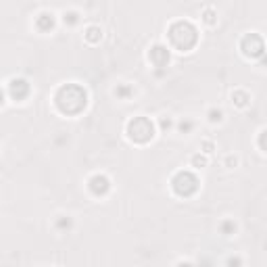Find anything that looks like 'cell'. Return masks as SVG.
Returning <instances> with one entry per match:
<instances>
[{"instance_id": "cell-1", "label": "cell", "mask_w": 267, "mask_h": 267, "mask_svg": "<svg viewBox=\"0 0 267 267\" xmlns=\"http://www.w3.org/2000/svg\"><path fill=\"white\" fill-rule=\"evenodd\" d=\"M54 109L65 117H77L88 109V90L75 82H69L56 88L54 92Z\"/></svg>"}, {"instance_id": "cell-2", "label": "cell", "mask_w": 267, "mask_h": 267, "mask_svg": "<svg viewBox=\"0 0 267 267\" xmlns=\"http://www.w3.org/2000/svg\"><path fill=\"white\" fill-rule=\"evenodd\" d=\"M201 36L199 29L192 21L188 19H178L169 23L167 27V42H169V50H178V52H190L196 44H199Z\"/></svg>"}, {"instance_id": "cell-3", "label": "cell", "mask_w": 267, "mask_h": 267, "mask_svg": "<svg viewBox=\"0 0 267 267\" xmlns=\"http://www.w3.org/2000/svg\"><path fill=\"white\" fill-rule=\"evenodd\" d=\"M157 134V125L150 117H144V115H136L130 121L125 123V136L127 140L134 144H148L153 142V138Z\"/></svg>"}, {"instance_id": "cell-4", "label": "cell", "mask_w": 267, "mask_h": 267, "mask_svg": "<svg viewBox=\"0 0 267 267\" xmlns=\"http://www.w3.org/2000/svg\"><path fill=\"white\" fill-rule=\"evenodd\" d=\"M169 186H171V192L178 199H192L201 188V180L192 169H180L171 176Z\"/></svg>"}, {"instance_id": "cell-5", "label": "cell", "mask_w": 267, "mask_h": 267, "mask_svg": "<svg viewBox=\"0 0 267 267\" xmlns=\"http://www.w3.org/2000/svg\"><path fill=\"white\" fill-rule=\"evenodd\" d=\"M238 48L242 52V56H247L251 61H257V59H263L265 54V42L259 33H245L238 42Z\"/></svg>"}, {"instance_id": "cell-6", "label": "cell", "mask_w": 267, "mask_h": 267, "mask_svg": "<svg viewBox=\"0 0 267 267\" xmlns=\"http://www.w3.org/2000/svg\"><path fill=\"white\" fill-rule=\"evenodd\" d=\"M6 96L13 102H25L31 96V84L25 77H10L6 84Z\"/></svg>"}, {"instance_id": "cell-7", "label": "cell", "mask_w": 267, "mask_h": 267, "mask_svg": "<svg viewBox=\"0 0 267 267\" xmlns=\"http://www.w3.org/2000/svg\"><path fill=\"white\" fill-rule=\"evenodd\" d=\"M146 59L148 63L153 65L157 71H167V67L171 63V50H169V46L167 44H153L148 48V54H146Z\"/></svg>"}, {"instance_id": "cell-8", "label": "cell", "mask_w": 267, "mask_h": 267, "mask_svg": "<svg viewBox=\"0 0 267 267\" xmlns=\"http://www.w3.org/2000/svg\"><path fill=\"white\" fill-rule=\"evenodd\" d=\"M86 188L94 199H104V196L111 192L113 182H111V178L107 176V173H92V176L88 178V182H86Z\"/></svg>"}, {"instance_id": "cell-9", "label": "cell", "mask_w": 267, "mask_h": 267, "mask_svg": "<svg viewBox=\"0 0 267 267\" xmlns=\"http://www.w3.org/2000/svg\"><path fill=\"white\" fill-rule=\"evenodd\" d=\"M33 25H36V29L40 33H50L56 27V15L52 13V10H42V13L36 17V21H33Z\"/></svg>"}, {"instance_id": "cell-10", "label": "cell", "mask_w": 267, "mask_h": 267, "mask_svg": "<svg viewBox=\"0 0 267 267\" xmlns=\"http://www.w3.org/2000/svg\"><path fill=\"white\" fill-rule=\"evenodd\" d=\"M113 96L121 100V102H127V100H132L136 96V88L132 84H127V82H121L113 88Z\"/></svg>"}, {"instance_id": "cell-11", "label": "cell", "mask_w": 267, "mask_h": 267, "mask_svg": "<svg viewBox=\"0 0 267 267\" xmlns=\"http://www.w3.org/2000/svg\"><path fill=\"white\" fill-rule=\"evenodd\" d=\"M232 104H234L236 109H247L249 104H251V94L247 90H242V88H236V90H232Z\"/></svg>"}, {"instance_id": "cell-12", "label": "cell", "mask_w": 267, "mask_h": 267, "mask_svg": "<svg viewBox=\"0 0 267 267\" xmlns=\"http://www.w3.org/2000/svg\"><path fill=\"white\" fill-rule=\"evenodd\" d=\"M61 19H63V23L67 27H75V25L82 23V13L75 10V8H67V10H63V13H61Z\"/></svg>"}, {"instance_id": "cell-13", "label": "cell", "mask_w": 267, "mask_h": 267, "mask_svg": "<svg viewBox=\"0 0 267 267\" xmlns=\"http://www.w3.org/2000/svg\"><path fill=\"white\" fill-rule=\"evenodd\" d=\"M84 40H86L88 44H92V46L100 44V40H102V29H100V25H88V27L84 29Z\"/></svg>"}, {"instance_id": "cell-14", "label": "cell", "mask_w": 267, "mask_h": 267, "mask_svg": "<svg viewBox=\"0 0 267 267\" xmlns=\"http://www.w3.org/2000/svg\"><path fill=\"white\" fill-rule=\"evenodd\" d=\"M54 230L61 234H69L73 230V217L71 215H59L54 219Z\"/></svg>"}, {"instance_id": "cell-15", "label": "cell", "mask_w": 267, "mask_h": 267, "mask_svg": "<svg viewBox=\"0 0 267 267\" xmlns=\"http://www.w3.org/2000/svg\"><path fill=\"white\" fill-rule=\"evenodd\" d=\"M217 230H219V234H222V236H234L236 232H238V224L234 222V219L226 217V219H222V222H219Z\"/></svg>"}, {"instance_id": "cell-16", "label": "cell", "mask_w": 267, "mask_h": 267, "mask_svg": "<svg viewBox=\"0 0 267 267\" xmlns=\"http://www.w3.org/2000/svg\"><path fill=\"white\" fill-rule=\"evenodd\" d=\"M194 127H196V121L194 119L184 117V119L176 121V127H173V130H178V134H182V136H188V134L194 132Z\"/></svg>"}, {"instance_id": "cell-17", "label": "cell", "mask_w": 267, "mask_h": 267, "mask_svg": "<svg viewBox=\"0 0 267 267\" xmlns=\"http://www.w3.org/2000/svg\"><path fill=\"white\" fill-rule=\"evenodd\" d=\"M155 125H157V132H161V134H169L173 127H176V121H173L169 115H161V117L155 121Z\"/></svg>"}, {"instance_id": "cell-18", "label": "cell", "mask_w": 267, "mask_h": 267, "mask_svg": "<svg viewBox=\"0 0 267 267\" xmlns=\"http://www.w3.org/2000/svg\"><path fill=\"white\" fill-rule=\"evenodd\" d=\"M205 117H207V121L211 123V125H219V123L224 121L226 115H224V109H219V107H209Z\"/></svg>"}, {"instance_id": "cell-19", "label": "cell", "mask_w": 267, "mask_h": 267, "mask_svg": "<svg viewBox=\"0 0 267 267\" xmlns=\"http://www.w3.org/2000/svg\"><path fill=\"white\" fill-rule=\"evenodd\" d=\"M201 21L205 23V25H209V27L217 25V10L213 6H207L203 13H201Z\"/></svg>"}, {"instance_id": "cell-20", "label": "cell", "mask_w": 267, "mask_h": 267, "mask_svg": "<svg viewBox=\"0 0 267 267\" xmlns=\"http://www.w3.org/2000/svg\"><path fill=\"white\" fill-rule=\"evenodd\" d=\"M207 165H209L207 155H203V153H194V155L190 157V167H192V169H203V167H207Z\"/></svg>"}, {"instance_id": "cell-21", "label": "cell", "mask_w": 267, "mask_h": 267, "mask_svg": "<svg viewBox=\"0 0 267 267\" xmlns=\"http://www.w3.org/2000/svg\"><path fill=\"white\" fill-rule=\"evenodd\" d=\"M224 265L226 267H242V257H240V255H230Z\"/></svg>"}, {"instance_id": "cell-22", "label": "cell", "mask_w": 267, "mask_h": 267, "mask_svg": "<svg viewBox=\"0 0 267 267\" xmlns=\"http://www.w3.org/2000/svg\"><path fill=\"white\" fill-rule=\"evenodd\" d=\"M213 150H215L213 140H203V142H201V150H199V153H203V155H211Z\"/></svg>"}, {"instance_id": "cell-23", "label": "cell", "mask_w": 267, "mask_h": 267, "mask_svg": "<svg viewBox=\"0 0 267 267\" xmlns=\"http://www.w3.org/2000/svg\"><path fill=\"white\" fill-rule=\"evenodd\" d=\"M224 163H226V167L234 169V167L238 165V157H236V155H228V157H226V161H224Z\"/></svg>"}, {"instance_id": "cell-24", "label": "cell", "mask_w": 267, "mask_h": 267, "mask_svg": "<svg viewBox=\"0 0 267 267\" xmlns=\"http://www.w3.org/2000/svg\"><path fill=\"white\" fill-rule=\"evenodd\" d=\"M265 130H261L259 132V150H261V153H265Z\"/></svg>"}, {"instance_id": "cell-25", "label": "cell", "mask_w": 267, "mask_h": 267, "mask_svg": "<svg viewBox=\"0 0 267 267\" xmlns=\"http://www.w3.org/2000/svg\"><path fill=\"white\" fill-rule=\"evenodd\" d=\"M8 100V96H6V88H2L0 86V107H4V102Z\"/></svg>"}, {"instance_id": "cell-26", "label": "cell", "mask_w": 267, "mask_h": 267, "mask_svg": "<svg viewBox=\"0 0 267 267\" xmlns=\"http://www.w3.org/2000/svg\"><path fill=\"white\" fill-rule=\"evenodd\" d=\"M176 267H196L192 261H188V259H180L178 263H176Z\"/></svg>"}]
</instances>
